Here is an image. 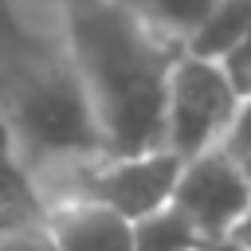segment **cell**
I'll list each match as a JSON object with an SVG mask.
<instances>
[{
	"instance_id": "cell-1",
	"label": "cell",
	"mask_w": 251,
	"mask_h": 251,
	"mask_svg": "<svg viewBox=\"0 0 251 251\" xmlns=\"http://www.w3.org/2000/svg\"><path fill=\"white\" fill-rule=\"evenodd\" d=\"M63 59L78 75L102 129L106 157L165 145V90L180 55L126 0H67Z\"/></svg>"
},
{
	"instance_id": "cell-2",
	"label": "cell",
	"mask_w": 251,
	"mask_h": 251,
	"mask_svg": "<svg viewBox=\"0 0 251 251\" xmlns=\"http://www.w3.org/2000/svg\"><path fill=\"white\" fill-rule=\"evenodd\" d=\"M0 114L16 137L20 157L35 173L47 208L82 165L106 157L98 118L67 59L24 78Z\"/></svg>"
},
{
	"instance_id": "cell-3",
	"label": "cell",
	"mask_w": 251,
	"mask_h": 251,
	"mask_svg": "<svg viewBox=\"0 0 251 251\" xmlns=\"http://www.w3.org/2000/svg\"><path fill=\"white\" fill-rule=\"evenodd\" d=\"M239 98L243 94L220 59L180 51L165 90V149H173L180 161L216 149L235 118Z\"/></svg>"
},
{
	"instance_id": "cell-4",
	"label": "cell",
	"mask_w": 251,
	"mask_h": 251,
	"mask_svg": "<svg viewBox=\"0 0 251 251\" xmlns=\"http://www.w3.org/2000/svg\"><path fill=\"white\" fill-rule=\"evenodd\" d=\"M180 157L173 149H149V153H122V157H98L82 165L51 204L59 200H98L137 224L141 216L165 208L173 200L176 176H180Z\"/></svg>"
},
{
	"instance_id": "cell-5",
	"label": "cell",
	"mask_w": 251,
	"mask_h": 251,
	"mask_svg": "<svg viewBox=\"0 0 251 251\" xmlns=\"http://www.w3.org/2000/svg\"><path fill=\"white\" fill-rule=\"evenodd\" d=\"M169 204L180 208L188 224L212 243V239H224L235 227V220L251 208V176L216 145L180 165Z\"/></svg>"
},
{
	"instance_id": "cell-6",
	"label": "cell",
	"mask_w": 251,
	"mask_h": 251,
	"mask_svg": "<svg viewBox=\"0 0 251 251\" xmlns=\"http://www.w3.org/2000/svg\"><path fill=\"white\" fill-rule=\"evenodd\" d=\"M43 227L55 251H133V224L98 200H59Z\"/></svg>"
},
{
	"instance_id": "cell-7",
	"label": "cell",
	"mask_w": 251,
	"mask_h": 251,
	"mask_svg": "<svg viewBox=\"0 0 251 251\" xmlns=\"http://www.w3.org/2000/svg\"><path fill=\"white\" fill-rule=\"evenodd\" d=\"M47 216V196L16 149V137L0 114V235L20 227H39Z\"/></svg>"
},
{
	"instance_id": "cell-8",
	"label": "cell",
	"mask_w": 251,
	"mask_h": 251,
	"mask_svg": "<svg viewBox=\"0 0 251 251\" xmlns=\"http://www.w3.org/2000/svg\"><path fill=\"white\" fill-rule=\"evenodd\" d=\"M247 24H251V0H216L208 20L192 31V39L180 51H192V55H204V59H224L235 47V39L243 35Z\"/></svg>"
},
{
	"instance_id": "cell-9",
	"label": "cell",
	"mask_w": 251,
	"mask_h": 251,
	"mask_svg": "<svg viewBox=\"0 0 251 251\" xmlns=\"http://www.w3.org/2000/svg\"><path fill=\"white\" fill-rule=\"evenodd\" d=\"M204 235L173 204L141 216L133 224V251H204Z\"/></svg>"
},
{
	"instance_id": "cell-10",
	"label": "cell",
	"mask_w": 251,
	"mask_h": 251,
	"mask_svg": "<svg viewBox=\"0 0 251 251\" xmlns=\"http://www.w3.org/2000/svg\"><path fill=\"white\" fill-rule=\"evenodd\" d=\"M153 31H161L165 39H173L176 47H184L192 39V31L208 20V12L216 8V0H126Z\"/></svg>"
},
{
	"instance_id": "cell-11",
	"label": "cell",
	"mask_w": 251,
	"mask_h": 251,
	"mask_svg": "<svg viewBox=\"0 0 251 251\" xmlns=\"http://www.w3.org/2000/svg\"><path fill=\"white\" fill-rule=\"evenodd\" d=\"M220 149L251 176V94H243L239 98V106H235V118H231V126H227V133H224V141H220Z\"/></svg>"
},
{
	"instance_id": "cell-12",
	"label": "cell",
	"mask_w": 251,
	"mask_h": 251,
	"mask_svg": "<svg viewBox=\"0 0 251 251\" xmlns=\"http://www.w3.org/2000/svg\"><path fill=\"white\" fill-rule=\"evenodd\" d=\"M220 63H224V71L231 75L235 90H239V94H251V24L243 27V35L235 39V47H231Z\"/></svg>"
},
{
	"instance_id": "cell-13",
	"label": "cell",
	"mask_w": 251,
	"mask_h": 251,
	"mask_svg": "<svg viewBox=\"0 0 251 251\" xmlns=\"http://www.w3.org/2000/svg\"><path fill=\"white\" fill-rule=\"evenodd\" d=\"M0 251H55L47 227H20V231H8L0 235Z\"/></svg>"
},
{
	"instance_id": "cell-14",
	"label": "cell",
	"mask_w": 251,
	"mask_h": 251,
	"mask_svg": "<svg viewBox=\"0 0 251 251\" xmlns=\"http://www.w3.org/2000/svg\"><path fill=\"white\" fill-rule=\"evenodd\" d=\"M224 239H227L231 247H239V251H251V208H247V212L235 220V227H231Z\"/></svg>"
}]
</instances>
